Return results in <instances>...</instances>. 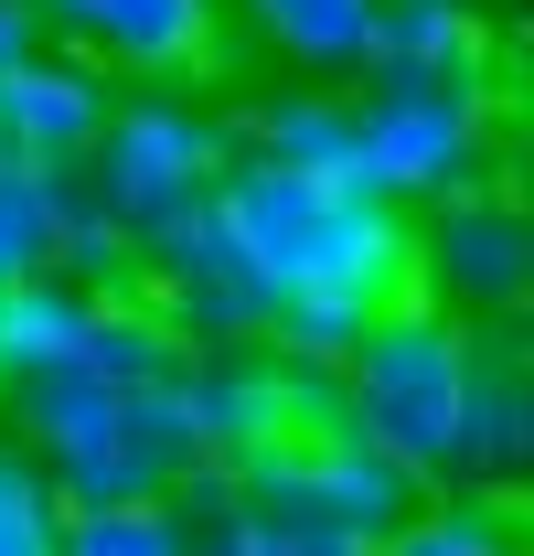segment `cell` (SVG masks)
I'll return each instance as SVG.
<instances>
[{"mask_svg":"<svg viewBox=\"0 0 534 556\" xmlns=\"http://www.w3.org/2000/svg\"><path fill=\"white\" fill-rule=\"evenodd\" d=\"M470 343H481L470 321L406 300V311H385V321L353 343V364L332 375L342 428H353L385 471H406V492L470 482Z\"/></svg>","mask_w":534,"mask_h":556,"instance_id":"3","label":"cell"},{"mask_svg":"<svg viewBox=\"0 0 534 556\" xmlns=\"http://www.w3.org/2000/svg\"><path fill=\"white\" fill-rule=\"evenodd\" d=\"M107 108H118V86L86 54H65V43H33L22 65H0V150L22 172H43V182H75L97 161Z\"/></svg>","mask_w":534,"mask_h":556,"instance_id":"11","label":"cell"},{"mask_svg":"<svg viewBox=\"0 0 534 556\" xmlns=\"http://www.w3.org/2000/svg\"><path fill=\"white\" fill-rule=\"evenodd\" d=\"M193 556H364V546L332 535V525H310V514L236 503V482H225V514H203V525H193Z\"/></svg>","mask_w":534,"mask_h":556,"instance_id":"18","label":"cell"},{"mask_svg":"<svg viewBox=\"0 0 534 556\" xmlns=\"http://www.w3.org/2000/svg\"><path fill=\"white\" fill-rule=\"evenodd\" d=\"M11 450L43 471V492L65 514H86V503H171V492H193L214 471L193 396H182V364L150 375V386H97V375L33 386V396H11Z\"/></svg>","mask_w":534,"mask_h":556,"instance_id":"2","label":"cell"},{"mask_svg":"<svg viewBox=\"0 0 534 556\" xmlns=\"http://www.w3.org/2000/svg\"><path fill=\"white\" fill-rule=\"evenodd\" d=\"M43 43H65L107 75H139V86H193L214 54H225V0H22Z\"/></svg>","mask_w":534,"mask_h":556,"instance_id":"10","label":"cell"},{"mask_svg":"<svg viewBox=\"0 0 534 556\" xmlns=\"http://www.w3.org/2000/svg\"><path fill=\"white\" fill-rule=\"evenodd\" d=\"M97 364V300L75 278H11L0 289V407L33 396V386H65Z\"/></svg>","mask_w":534,"mask_h":556,"instance_id":"14","label":"cell"},{"mask_svg":"<svg viewBox=\"0 0 534 556\" xmlns=\"http://www.w3.org/2000/svg\"><path fill=\"white\" fill-rule=\"evenodd\" d=\"M182 396H193V428H203V460H214V471H257V460H278L300 428L342 417L332 375H300V364H278L267 343L182 353Z\"/></svg>","mask_w":534,"mask_h":556,"instance_id":"7","label":"cell"},{"mask_svg":"<svg viewBox=\"0 0 534 556\" xmlns=\"http://www.w3.org/2000/svg\"><path fill=\"white\" fill-rule=\"evenodd\" d=\"M534 460V364L524 332H481L470 343V482L513 492Z\"/></svg>","mask_w":534,"mask_h":556,"instance_id":"15","label":"cell"},{"mask_svg":"<svg viewBox=\"0 0 534 556\" xmlns=\"http://www.w3.org/2000/svg\"><path fill=\"white\" fill-rule=\"evenodd\" d=\"M364 556H524V535H513V503H492V492H428L396 535Z\"/></svg>","mask_w":534,"mask_h":556,"instance_id":"17","label":"cell"},{"mask_svg":"<svg viewBox=\"0 0 534 556\" xmlns=\"http://www.w3.org/2000/svg\"><path fill=\"white\" fill-rule=\"evenodd\" d=\"M492 0H374V54L364 86L396 75V86H492Z\"/></svg>","mask_w":534,"mask_h":556,"instance_id":"12","label":"cell"},{"mask_svg":"<svg viewBox=\"0 0 534 556\" xmlns=\"http://www.w3.org/2000/svg\"><path fill=\"white\" fill-rule=\"evenodd\" d=\"M417 300L470 332H513L534 300V214L513 182H470L417 225Z\"/></svg>","mask_w":534,"mask_h":556,"instance_id":"6","label":"cell"},{"mask_svg":"<svg viewBox=\"0 0 534 556\" xmlns=\"http://www.w3.org/2000/svg\"><path fill=\"white\" fill-rule=\"evenodd\" d=\"M54 525H65V503H54L43 471L0 439V556H54Z\"/></svg>","mask_w":534,"mask_h":556,"instance_id":"21","label":"cell"},{"mask_svg":"<svg viewBox=\"0 0 534 556\" xmlns=\"http://www.w3.org/2000/svg\"><path fill=\"white\" fill-rule=\"evenodd\" d=\"M54 214H65V182H43L0 150V289L54 268Z\"/></svg>","mask_w":534,"mask_h":556,"instance_id":"20","label":"cell"},{"mask_svg":"<svg viewBox=\"0 0 534 556\" xmlns=\"http://www.w3.org/2000/svg\"><path fill=\"white\" fill-rule=\"evenodd\" d=\"M54 556H193L182 503H86L54 525Z\"/></svg>","mask_w":534,"mask_h":556,"instance_id":"19","label":"cell"},{"mask_svg":"<svg viewBox=\"0 0 534 556\" xmlns=\"http://www.w3.org/2000/svg\"><path fill=\"white\" fill-rule=\"evenodd\" d=\"M236 482V503H278V514H310V525H332V535H353V546H385L406 514L428 503V492H406V471H385L342 417H321V428H300L278 460H257V471H225Z\"/></svg>","mask_w":534,"mask_h":556,"instance_id":"8","label":"cell"},{"mask_svg":"<svg viewBox=\"0 0 534 556\" xmlns=\"http://www.w3.org/2000/svg\"><path fill=\"white\" fill-rule=\"evenodd\" d=\"M246 22L300 86H342L374 54V0H246Z\"/></svg>","mask_w":534,"mask_h":556,"instance_id":"16","label":"cell"},{"mask_svg":"<svg viewBox=\"0 0 534 556\" xmlns=\"http://www.w3.org/2000/svg\"><path fill=\"white\" fill-rule=\"evenodd\" d=\"M33 43H43V33H33V11H22V0H0V65H22Z\"/></svg>","mask_w":534,"mask_h":556,"instance_id":"22","label":"cell"},{"mask_svg":"<svg viewBox=\"0 0 534 556\" xmlns=\"http://www.w3.org/2000/svg\"><path fill=\"white\" fill-rule=\"evenodd\" d=\"M492 139H503V97L492 86H353V161L364 193H385L396 214H438L449 193L492 182Z\"/></svg>","mask_w":534,"mask_h":556,"instance_id":"5","label":"cell"},{"mask_svg":"<svg viewBox=\"0 0 534 556\" xmlns=\"http://www.w3.org/2000/svg\"><path fill=\"white\" fill-rule=\"evenodd\" d=\"M139 300L171 321L182 353H246V343H267V321H278L257 268H246L236 236L214 225V204L182 214V225H161V236L139 247Z\"/></svg>","mask_w":534,"mask_h":556,"instance_id":"9","label":"cell"},{"mask_svg":"<svg viewBox=\"0 0 534 556\" xmlns=\"http://www.w3.org/2000/svg\"><path fill=\"white\" fill-rule=\"evenodd\" d=\"M236 161H278V172H310V182H364L353 161V86H257L246 118L225 129Z\"/></svg>","mask_w":534,"mask_h":556,"instance_id":"13","label":"cell"},{"mask_svg":"<svg viewBox=\"0 0 534 556\" xmlns=\"http://www.w3.org/2000/svg\"><path fill=\"white\" fill-rule=\"evenodd\" d=\"M214 225L257 268L267 311L342 300V311L385 321V311L417 300V225L385 193H364V182H310V172H278V161H225Z\"/></svg>","mask_w":534,"mask_h":556,"instance_id":"1","label":"cell"},{"mask_svg":"<svg viewBox=\"0 0 534 556\" xmlns=\"http://www.w3.org/2000/svg\"><path fill=\"white\" fill-rule=\"evenodd\" d=\"M225 161H236L225 150V118L203 108L193 86H129L107 108V139H97V161L75 182H86V204L107 214L129 247H150L161 225H182V214L214 204Z\"/></svg>","mask_w":534,"mask_h":556,"instance_id":"4","label":"cell"}]
</instances>
